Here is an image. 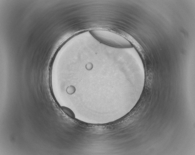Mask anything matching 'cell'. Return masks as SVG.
I'll list each match as a JSON object with an SVG mask.
<instances>
[{"label": "cell", "instance_id": "1", "mask_svg": "<svg viewBox=\"0 0 195 155\" xmlns=\"http://www.w3.org/2000/svg\"><path fill=\"white\" fill-rule=\"evenodd\" d=\"M89 32L98 40L108 45L122 47L131 46V43L125 38L114 32L96 29L90 30Z\"/></svg>", "mask_w": 195, "mask_h": 155}, {"label": "cell", "instance_id": "2", "mask_svg": "<svg viewBox=\"0 0 195 155\" xmlns=\"http://www.w3.org/2000/svg\"><path fill=\"white\" fill-rule=\"evenodd\" d=\"M61 109L66 115L72 118L75 117L74 113L69 108L66 107L62 106L61 107Z\"/></svg>", "mask_w": 195, "mask_h": 155}]
</instances>
